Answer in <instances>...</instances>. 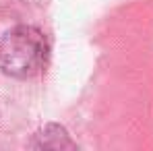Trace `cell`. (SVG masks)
I'll return each mask as SVG.
<instances>
[{
	"instance_id": "6da1fadb",
	"label": "cell",
	"mask_w": 153,
	"mask_h": 151,
	"mask_svg": "<svg viewBox=\"0 0 153 151\" xmlns=\"http://www.w3.org/2000/svg\"><path fill=\"white\" fill-rule=\"evenodd\" d=\"M50 46L42 29L17 25L0 42V68L15 79L39 75L48 62Z\"/></svg>"
},
{
	"instance_id": "7a4b0ae2",
	"label": "cell",
	"mask_w": 153,
	"mask_h": 151,
	"mask_svg": "<svg viewBox=\"0 0 153 151\" xmlns=\"http://www.w3.org/2000/svg\"><path fill=\"white\" fill-rule=\"evenodd\" d=\"M33 145L37 149H75V143L60 124H46L35 135Z\"/></svg>"
}]
</instances>
